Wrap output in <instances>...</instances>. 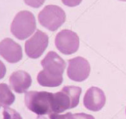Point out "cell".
I'll return each instance as SVG.
<instances>
[{
    "label": "cell",
    "mask_w": 126,
    "mask_h": 119,
    "mask_svg": "<svg viewBox=\"0 0 126 119\" xmlns=\"http://www.w3.org/2000/svg\"><path fill=\"white\" fill-rule=\"evenodd\" d=\"M81 94V88L77 86H65L61 91L53 93L52 113H61L77 106Z\"/></svg>",
    "instance_id": "cell-1"
},
{
    "label": "cell",
    "mask_w": 126,
    "mask_h": 119,
    "mask_svg": "<svg viewBox=\"0 0 126 119\" xmlns=\"http://www.w3.org/2000/svg\"><path fill=\"white\" fill-rule=\"evenodd\" d=\"M53 93L47 91H29L25 95V103L29 110L37 115H50Z\"/></svg>",
    "instance_id": "cell-2"
},
{
    "label": "cell",
    "mask_w": 126,
    "mask_h": 119,
    "mask_svg": "<svg viewBox=\"0 0 126 119\" xmlns=\"http://www.w3.org/2000/svg\"><path fill=\"white\" fill-rule=\"evenodd\" d=\"M36 29V20L33 13L21 11L16 15L11 25V32L19 40L30 37Z\"/></svg>",
    "instance_id": "cell-3"
},
{
    "label": "cell",
    "mask_w": 126,
    "mask_h": 119,
    "mask_svg": "<svg viewBox=\"0 0 126 119\" xmlns=\"http://www.w3.org/2000/svg\"><path fill=\"white\" fill-rule=\"evenodd\" d=\"M39 23L50 31H55L66 21V13L56 5H47L38 15Z\"/></svg>",
    "instance_id": "cell-4"
},
{
    "label": "cell",
    "mask_w": 126,
    "mask_h": 119,
    "mask_svg": "<svg viewBox=\"0 0 126 119\" xmlns=\"http://www.w3.org/2000/svg\"><path fill=\"white\" fill-rule=\"evenodd\" d=\"M55 45L64 55L76 53L79 46V39L76 33L70 30H63L56 35Z\"/></svg>",
    "instance_id": "cell-5"
},
{
    "label": "cell",
    "mask_w": 126,
    "mask_h": 119,
    "mask_svg": "<svg viewBox=\"0 0 126 119\" xmlns=\"http://www.w3.org/2000/svg\"><path fill=\"white\" fill-rule=\"evenodd\" d=\"M49 44V37L47 34L37 30L33 36L25 44V51L30 58L37 59L42 56Z\"/></svg>",
    "instance_id": "cell-6"
},
{
    "label": "cell",
    "mask_w": 126,
    "mask_h": 119,
    "mask_svg": "<svg viewBox=\"0 0 126 119\" xmlns=\"http://www.w3.org/2000/svg\"><path fill=\"white\" fill-rule=\"evenodd\" d=\"M67 74L68 77L76 82H82L88 77L90 65L87 60L81 56L68 60Z\"/></svg>",
    "instance_id": "cell-7"
},
{
    "label": "cell",
    "mask_w": 126,
    "mask_h": 119,
    "mask_svg": "<svg viewBox=\"0 0 126 119\" xmlns=\"http://www.w3.org/2000/svg\"><path fill=\"white\" fill-rule=\"evenodd\" d=\"M44 70L53 76H63L66 63L64 60L54 51H49L41 61Z\"/></svg>",
    "instance_id": "cell-8"
},
{
    "label": "cell",
    "mask_w": 126,
    "mask_h": 119,
    "mask_svg": "<svg viewBox=\"0 0 126 119\" xmlns=\"http://www.w3.org/2000/svg\"><path fill=\"white\" fill-rule=\"evenodd\" d=\"M0 55L9 63H17L23 57L22 47L11 38H6L0 43Z\"/></svg>",
    "instance_id": "cell-9"
},
{
    "label": "cell",
    "mask_w": 126,
    "mask_h": 119,
    "mask_svg": "<svg viewBox=\"0 0 126 119\" xmlns=\"http://www.w3.org/2000/svg\"><path fill=\"white\" fill-rule=\"evenodd\" d=\"M106 97L101 89L92 87L88 89L83 98V104L88 110L98 112L104 106Z\"/></svg>",
    "instance_id": "cell-10"
},
{
    "label": "cell",
    "mask_w": 126,
    "mask_h": 119,
    "mask_svg": "<svg viewBox=\"0 0 126 119\" xmlns=\"http://www.w3.org/2000/svg\"><path fill=\"white\" fill-rule=\"evenodd\" d=\"M11 88L17 93H25L32 84V78L29 73L23 70L14 72L10 77Z\"/></svg>",
    "instance_id": "cell-11"
},
{
    "label": "cell",
    "mask_w": 126,
    "mask_h": 119,
    "mask_svg": "<svg viewBox=\"0 0 126 119\" xmlns=\"http://www.w3.org/2000/svg\"><path fill=\"white\" fill-rule=\"evenodd\" d=\"M38 83L44 87H57L63 81V76L56 77L47 73L44 70H42L37 75Z\"/></svg>",
    "instance_id": "cell-12"
},
{
    "label": "cell",
    "mask_w": 126,
    "mask_h": 119,
    "mask_svg": "<svg viewBox=\"0 0 126 119\" xmlns=\"http://www.w3.org/2000/svg\"><path fill=\"white\" fill-rule=\"evenodd\" d=\"M15 100V96L6 84H0V108L9 107Z\"/></svg>",
    "instance_id": "cell-13"
},
{
    "label": "cell",
    "mask_w": 126,
    "mask_h": 119,
    "mask_svg": "<svg viewBox=\"0 0 126 119\" xmlns=\"http://www.w3.org/2000/svg\"><path fill=\"white\" fill-rule=\"evenodd\" d=\"M50 119H95L93 116L86 113H79L73 114L71 112L64 115H58V113H52L49 115Z\"/></svg>",
    "instance_id": "cell-14"
},
{
    "label": "cell",
    "mask_w": 126,
    "mask_h": 119,
    "mask_svg": "<svg viewBox=\"0 0 126 119\" xmlns=\"http://www.w3.org/2000/svg\"><path fill=\"white\" fill-rule=\"evenodd\" d=\"M3 119H22L20 113L14 109L7 107L5 108L3 112Z\"/></svg>",
    "instance_id": "cell-15"
},
{
    "label": "cell",
    "mask_w": 126,
    "mask_h": 119,
    "mask_svg": "<svg viewBox=\"0 0 126 119\" xmlns=\"http://www.w3.org/2000/svg\"><path fill=\"white\" fill-rule=\"evenodd\" d=\"M46 0H24L25 3L32 8H37L44 4Z\"/></svg>",
    "instance_id": "cell-16"
},
{
    "label": "cell",
    "mask_w": 126,
    "mask_h": 119,
    "mask_svg": "<svg viewBox=\"0 0 126 119\" xmlns=\"http://www.w3.org/2000/svg\"><path fill=\"white\" fill-rule=\"evenodd\" d=\"M82 0H62L63 4L69 7H74L79 5L81 3Z\"/></svg>",
    "instance_id": "cell-17"
},
{
    "label": "cell",
    "mask_w": 126,
    "mask_h": 119,
    "mask_svg": "<svg viewBox=\"0 0 126 119\" xmlns=\"http://www.w3.org/2000/svg\"><path fill=\"white\" fill-rule=\"evenodd\" d=\"M6 67L4 63L0 60V79H3L6 74Z\"/></svg>",
    "instance_id": "cell-18"
},
{
    "label": "cell",
    "mask_w": 126,
    "mask_h": 119,
    "mask_svg": "<svg viewBox=\"0 0 126 119\" xmlns=\"http://www.w3.org/2000/svg\"><path fill=\"white\" fill-rule=\"evenodd\" d=\"M120 1H126V0H120Z\"/></svg>",
    "instance_id": "cell-19"
},
{
    "label": "cell",
    "mask_w": 126,
    "mask_h": 119,
    "mask_svg": "<svg viewBox=\"0 0 126 119\" xmlns=\"http://www.w3.org/2000/svg\"></svg>",
    "instance_id": "cell-20"
}]
</instances>
